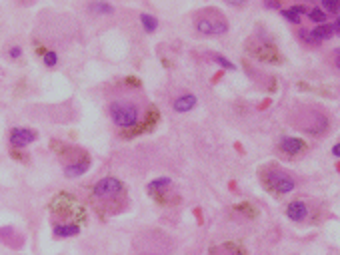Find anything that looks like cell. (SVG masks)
Returning <instances> with one entry per match:
<instances>
[{"label":"cell","instance_id":"1","mask_svg":"<svg viewBox=\"0 0 340 255\" xmlns=\"http://www.w3.org/2000/svg\"><path fill=\"white\" fill-rule=\"evenodd\" d=\"M108 114L110 120L122 128V130H130V128H136L140 122V106L128 98H118L114 102L108 104Z\"/></svg>","mask_w":340,"mask_h":255},{"label":"cell","instance_id":"2","mask_svg":"<svg viewBox=\"0 0 340 255\" xmlns=\"http://www.w3.org/2000/svg\"><path fill=\"white\" fill-rule=\"evenodd\" d=\"M126 196V187L118 178H102L92 185V198L104 205H114Z\"/></svg>","mask_w":340,"mask_h":255},{"label":"cell","instance_id":"3","mask_svg":"<svg viewBox=\"0 0 340 255\" xmlns=\"http://www.w3.org/2000/svg\"><path fill=\"white\" fill-rule=\"evenodd\" d=\"M260 178H262V183H264L270 191L278 194V196L290 194V191H294V187H296V181H294L292 176H288L286 172L278 170V168H274V166L268 168Z\"/></svg>","mask_w":340,"mask_h":255},{"label":"cell","instance_id":"4","mask_svg":"<svg viewBox=\"0 0 340 255\" xmlns=\"http://www.w3.org/2000/svg\"><path fill=\"white\" fill-rule=\"evenodd\" d=\"M194 28H196V32H200V34H206V36L226 34V32H228V22L224 20L222 14H218L216 10H206V12H202L196 18Z\"/></svg>","mask_w":340,"mask_h":255},{"label":"cell","instance_id":"5","mask_svg":"<svg viewBox=\"0 0 340 255\" xmlns=\"http://www.w3.org/2000/svg\"><path fill=\"white\" fill-rule=\"evenodd\" d=\"M298 126L302 128L304 132L314 134V136H322L324 132H328L330 128V120L326 114H322L320 110H310V112H302Z\"/></svg>","mask_w":340,"mask_h":255},{"label":"cell","instance_id":"6","mask_svg":"<svg viewBox=\"0 0 340 255\" xmlns=\"http://www.w3.org/2000/svg\"><path fill=\"white\" fill-rule=\"evenodd\" d=\"M248 50L254 58H258L262 62H280L282 60L280 54H278V50H276V46L272 42H268L264 36H256Z\"/></svg>","mask_w":340,"mask_h":255},{"label":"cell","instance_id":"7","mask_svg":"<svg viewBox=\"0 0 340 255\" xmlns=\"http://www.w3.org/2000/svg\"><path fill=\"white\" fill-rule=\"evenodd\" d=\"M50 211L52 213H60V215H66V213H70L72 217H80V219H84V211H82V207L68 196V194H58L54 200H52V204H50Z\"/></svg>","mask_w":340,"mask_h":255},{"label":"cell","instance_id":"8","mask_svg":"<svg viewBox=\"0 0 340 255\" xmlns=\"http://www.w3.org/2000/svg\"><path fill=\"white\" fill-rule=\"evenodd\" d=\"M36 140V132L30 130V128H12V132L8 136V142L12 146V150H22L28 144H32Z\"/></svg>","mask_w":340,"mask_h":255},{"label":"cell","instance_id":"9","mask_svg":"<svg viewBox=\"0 0 340 255\" xmlns=\"http://www.w3.org/2000/svg\"><path fill=\"white\" fill-rule=\"evenodd\" d=\"M88 168H90V157L82 155L80 159H74V162H70V164H64V176L74 179V178L84 176L88 172Z\"/></svg>","mask_w":340,"mask_h":255},{"label":"cell","instance_id":"10","mask_svg":"<svg viewBox=\"0 0 340 255\" xmlns=\"http://www.w3.org/2000/svg\"><path fill=\"white\" fill-rule=\"evenodd\" d=\"M286 155H298V153H304L306 152V142L300 140V138H292V136H284L278 144Z\"/></svg>","mask_w":340,"mask_h":255},{"label":"cell","instance_id":"11","mask_svg":"<svg viewBox=\"0 0 340 255\" xmlns=\"http://www.w3.org/2000/svg\"><path fill=\"white\" fill-rule=\"evenodd\" d=\"M196 104H198V98L194 94H180L172 102V110L176 114H188L190 110H194Z\"/></svg>","mask_w":340,"mask_h":255},{"label":"cell","instance_id":"12","mask_svg":"<svg viewBox=\"0 0 340 255\" xmlns=\"http://www.w3.org/2000/svg\"><path fill=\"white\" fill-rule=\"evenodd\" d=\"M286 217L292 219V221H296V223L304 221V219L308 217V205H306L304 202H300V200L290 202V204L286 205Z\"/></svg>","mask_w":340,"mask_h":255},{"label":"cell","instance_id":"13","mask_svg":"<svg viewBox=\"0 0 340 255\" xmlns=\"http://www.w3.org/2000/svg\"><path fill=\"white\" fill-rule=\"evenodd\" d=\"M52 233H54L56 237H60V239H64V237L78 235V233H80V228L76 226V223H54Z\"/></svg>","mask_w":340,"mask_h":255},{"label":"cell","instance_id":"14","mask_svg":"<svg viewBox=\"0 0 340 255\" xmlns=\"http://www.w3.org/2000/svg\"><path fill=\"white\" fill-rule=\"evenodd\" d=\"M308 10H306V6H298V4H294V6H290V8H284V10H280V14L290 22V24H300V20H302V14H306Z\"/></svg>","mask_w":340,"mask_h":255},{"label":"cell","instance_id":"15","mask_svg":"<svg viewBox=\"0 0 340 255\" xmlns=\"http://www.w3.org/2000/svg\"><path fill=\"white\" fill-rule=\"evenodd\" d=\"M310 32H312V36L316 38V42H318V44H320L322 40H328V38H332V36H334V30H332V26H330V24H328V26H326V24H320V26H316V28H314V30H310Z\"/></svg>","mask_w":340,"mask_h":255},{"label":"cell","instance_id":"16","mask_svg":"<svg viewBox=\"0 0 340 255\" xmlns=\"http://www.w3.org/2000/svg\"><path fill=\"white\" fill-rule=\"evenodd\" d=\"M140 24H142V28H144V32H156V28H158V20H156V16H152V14H148V12H144V14H140Z\"/></svg>","mask_w":340,"mask_h":255},{"label":"cell","instance_id":"17","mask_svg":"<svg viewBox=\"0 0 340 255\" xmlns=\"http://www.w3.org/2000/svg\"><path fill=\"white\" fill-rule=\"evenodd\" d=\"M172 183L170 178H158V179H154L148 183V191L150 194H160V191H166V187Z\"/></svg>","mask_w":340,"mask_h":255},{"label":"cell","instance_id":"18","mask_svg":"<svg viewBox=\"0 0 340 255\" xmlns=\"http://www.w3.org/2000/svg\"><path fill=\"white\" fill-rule=\"evenodd\" d=\"M296 36H298V40H302L304 44H308V46H316L318 42H316V38L312 36V32L308 30V28H298V32H296Z\"/></svg>","mask_w":340,"mask_h":255},{"label":"cell","instance_id":"19","mask_svg":"<svg viewBox=\"0 0 340 255\" xmlns=\"http://www.w3.org/2000/svg\"><path fill=\"white\" fill-rule=\"evenodd\" d=\"M88 8H90V12H94V14H102V16H108V14H112V12H114V8H112L110 4H104V2H92Z\"/></svg>","mask_w":340,"mask_h":255},{"label":"cell","instance_id":"20","mask_svg":"<svg viewBox=\"0 0 340 255\" xmlns=\"http://www.w3.org/2000/svg\"><path fill=\"white\" fill-rule=\"evenodd\" d=\"M306 14H308V18H310L312 22H316L318 26H320V24H324V22L328 20L326 12H324V10H320V8H310V10H308Z\"/></svg>","mask_w":340,"mask_h":255},{"label":"cell","instance_id":"21","mask_svg":"<svg viewBox=\"0 0 340 255\" xmlns=\"http://www.w3.org/2000/svg\"><path fill=\"white\" fill-rule=\"evenodd\" d=\"M42 62H44V66L54 68L56 64H58V54H56L54 50H46V52L42 54Z\"/></svg>","mask_w":340,"mask_h":255},{"label":"cell","instance_id":"22","mask_svg":"<svg viewBox=\"0 0 340 255\" xmlns=\"http://www.w3.org/2000/svg\"><path fill=\"white\" fill-rule=\"evenodd\" d=\"M212 60H214V62H218L220 66H222V68H226V70H236V66H234V64H232V62H230L228 58L220 56V54H212Z\"/></svg>","mask_w":340,"mask_h":255},{"label":"cell","instance_id":"23","mask_svg":"<svg viewBox=\"0 0 340 255\" xmlns=\"http://www.w3.org/2000/svg\"><path fill=\"white\" fill-rule=\"evenodd\" d=\"M236 209L238 211H244L246 215H248V217H252V215H256L258 211L254 209V205H250V204H242V205H236Z\"/></svg>","mask_w":340,"mask_h":255},{"label":"cell","instance_id":"24","mask_svg":"<svg viewBox=\"0 0 340 255\" xmlns=\"http://www.w3.org/2000/svg\"><path fill=\"white\" fill-rule=\"evenodd\" d=\"M322 6H324L328 12H332L334 16H338V2H334V0H324Z\"/></svg>","mask_w":340,"mask_h":255},{"label":"cell","instance_id":"25","mask_svg":"<svg viewBox=\"0 0 340 255\" xmlns=\"http://www.w3.org/2000/svg\"><path fill=\"white\" fill-rule=\"evenodd\" d=\"M8 56H10L12 60L20 58V56H22V48H20V46H10V50H8Z\"/></svg>","mask_w":340,"mask_h":255},{"label":"cell","instance_id":"26","mask_svg":"<svg viewBox=\"0 0 340 255\" xmlns=\"http://www.w3.org/2000/svg\"><path fill=\"white\" fill-rule=\"evenodd\" d=\"M10 153H12V157H16V159H20V162H26V159H28V157H26L24 153H20L18 150H10Z\"/></svg>","mask_w":340,"mask_h":255},{"label":"cell","instance_id":"27","mask_svg":"<svg viewBox=\"0 0 340 255\" xmlns=\"http://www.w3.org/2000/svg\"><path fill=\"white\" fill-rule=\"evenodd\" d=\"M264 6H266V8H272V10H276V8H280V2H268V0H266V2H264Z\"/></svg>","mask_w":340,"mask_h":255},{"label":"cell","instance_id":"28","mask_svg":"<svg viewBox=\"0 0 340 255\" xmlns=\"http://www.w3.org/2000/svg\"><path fill=\"white\" fill-rule=\"evenodd\" d=\"M332 155H334V157H340V146H338V144H334V148H332Z\"/></svg>","mask_w":340,"mask_h":255},{"label":"cell","instance_id":"29","mask_svg":"<svg viewBox=\"0 0 340 255\" xmlns=\"http://www.w3.org/2000/svg\"><path fill=\"white\" fill-rule=\"evenodd\" d=\"M140 255H166V253H160V251H144Z\"/></svg>","mask_w":340,"mask_h":255}]
</instances>
